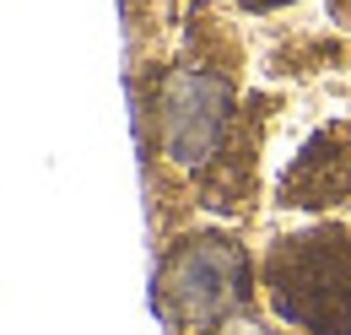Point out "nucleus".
Instances as JSON below:
<instances>
[{"mask_svg": "<svg viewBox=\"0 0 351 335\" xmlns=\"http://www.w3.org/2000/svg\"><path fill=\"white\" fill-rule=\"evenodd\" d=\"M270 314L303 335H351V227L313 222L281 233L260 259Z\"/></svg>", "mask_w": 351, "mask_h": 335, "instance_id": "obj_1", "label": "nucleus"}, {"mask_svg": "<svg viewBox=\"0 0 351 335\" xmlns=\"http://www.w3.org/2000/svg\"><path fill=\"white\" fill-rule=\"evenodd\" d=\"M249 303V254L227 233H189L162 259V308L178 330H221Z\"/></svg>", "mask_w": 351, "mask_h": 335, "instance_id": "obj_2", "label": "nucleus"}, {"mask_svg": "<svg viewBox=\"0 0 351 335\" xmlns=\"http://www.w3.org/2000/svg\"><path fill=\"white\" fill-rule=\"evenodd\" d=\"M232 76L217 65H195L184 60L168 71L162 97H157V114H162V152L178 168H206L217 157L221 135L232 125Z\"/></svg>", "mask_w": 351, "mask_h": 335, "instance_id": "obj_3", "label": "nucleus"}, {"mask_svg": "<svg viewBox=\"0 0 351 335\" xmlns=\"http://www.w3.org/2000/svg\"><path fill=\"white\" fill-rule=\"evenodd\" d=\"M341 200H351V125H324L281 173V206L319 211Z\"/></svg>", "mask_w": 351, "mask_h": 335, "instance_id": "obj_4", "label": "nucleus"}, {"mask_svg": "<svg viewBox=\"0 0 351 335\" xmlns=\"http://www.w3.org/2000/svg\"><path fill=\"white\" fill-rule=\"evenodd\" d=\"M211 335H276V330H265V325H254V319H243V314H238V319H227V325L211 330Z\"/></svg>", "mask_w": 351, "mask_h": 335, "instance_id": "obj_5", "label": "nucleus"}, {"mask_svg": "<svg viewBox=\"0 0 351 335\" xmlns=\"http://www.w3.org/2000/svg\"><path fill=\"white\" fill-rule=\"evenodd\" d=\"M330 22H335V27H351V0H330Z\"/></svg>", "mask_w": 351, "mask_h": 335, "instance_id": "obj_6", "label": "nucleus"}, {"mask_svg": "<svg viewBox=\"0 0 351 335\" xmlns=\"http://www.w3.org/2000/svg\"><path fill=\"white\" fill-rule=\"evenodd\" d=\"M243 11H281V5H292V0H238Z\"/></svg>", "mask_w": 351, "mask_h": 335, "instance_id": "obj_7", "label": "nucleus"}]
</instances>
